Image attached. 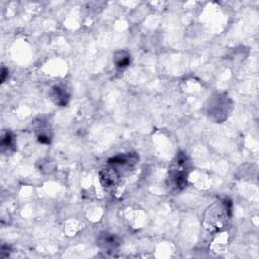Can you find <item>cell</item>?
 <instances>
[{
  "label": "cell",
  "instance_id": "6da1fadb",
  "mask_svg": "<svg viewBox=\"0 0 259 259\" xmlns=\"http://www.w3.org/2000/svg\"><path fill=\"white\" fill-rule=\"evenodd\" d=\"M188 159L184 153H179L176 156L172 168L169 172L170 186L174 191H182L187 184V165Z\"/></svg>",
  "mask_w": 259,
  "mask_h": 259
},
{
  "label": "cell",
  "instance_id": "7a4b0ae2",
  "mask_svg": "<svg viewBox=\"0 0 259 259\" xmlns=\"http://www.w3.org/2000/svg\"><path fill=\"white\" fill-rule=\"evenodd\" d=\"M217 105L215 103H211L210 105V113L211 115H216V120L218 122H221L223 120H225L228 115V109H226V105H230L228 103V98H223L222 97H218L215 99Z\"/></svg>",
  "mask_w": 259,
  "mask_h": 259
},
{
  "label": "cell",
  "instance_id": "3957f363",
  "mask_svg": "<svg viewBox=\"0 0 259 259\" xmlns=\"http://www.w3.org/2000/svg\"><path fill=\"white\" fill-rule=\"evenodd\" d=\"M99 176L102 186L107 188V190H113V187H115L120 178L119 173H117V171L114 168L103 169L100 172Z\"/></svg>",
  "mask_w": 259,
  "mask_h": 259
},
{
  "label": "cell",
  "instance_id": "277c9868",
  "mask_svg": "<svg viewBox=\"0 0 259 259\" xmlns=\"http://www.w3.org/2000/svg\"><path fill=\"white\" fill-rule=\"evenodd\" d=\"M138 162V156L132 153H129V154L125 155H117L109 160L110 165L114 166H123V167H131L134 166L135 164Z\"/></svg>",
  "mask_w": 259,
  "mask_h": 259
},
{
  "label": "cell",
  "instance_id": "5b68a950",
  "mask_svg": "<svg viewBox=\"0 0 259 259\" xmlns=\"http://www.w3.org/2000/svg\"><path fill=\"white\" fill-rule=\"evenodd\" d=\"M98 244L104 249L113 250L120 246V239L114 234L101 233L98 236Z\"/></svg>",
  "mask_w": 259,
  "mask_h": 259
},
{
  "label": "cell",
  "instance_id": "8992f818",
  "mask_svg": "<svg viewBox=\"0 0 259 259\" xmlns=\"http://www.w3.org/2000/svg\"><path fill=\"white\" fill-rule=\"evenodd\" d=\"M51 98L52 100L60 107H65L69 101V93L66 91L65 88L61 86H54L51 90Z\"/></svg>",
  "mask_w": 259,
  "mask_h": 259
},
{
  "label": "cell",
  "instance_id": "52a82bcc",
  "mask_svg": "<svg viewBox=\"0 0 259 259\" xmlns=\"http://www.w3.org/2000/svg\"><path fill=\"white\" fill-rule=\"evenodd\" d=\"M115 66L119 69H125L130 65V55L126 52H119L114 57Z\"/></svg>",
  "mask_w": 259,
  "mask_h": 259
},
{
  "label": "cell",
  "instance_id": "ba28073f",
  "mask_svg": "<svg viewBox=\"0 0 259 259\" xmlns=\"http://www.w3.org/2000/svg\"><path fill=\"white\" fill-rule=\"evenodd\" d=\"M14 146V137L9 133H6L1 138V149L2 151H8L10 148Z\"/></svg>",
  "mask_w": 259,
  "mask_h": 259
},
{
  "label": "cell",
  "instance_id": "9c48e42d",
  "mask_svg": "<svg viewBox=\"0 0 259 259\" xmlns=\"http://www.w3.org/2000/svg\"><path fill=\"white\" fill-rule=\"evenodd\" d=\"M8 74V70L6 68H2V73H1V82H4L6 79V76Z\"/></svg>",
  "mask_w": 259,
  "mask_h": 259
}]
</instances>
